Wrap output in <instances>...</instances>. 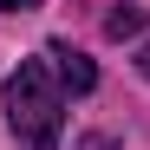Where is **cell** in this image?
<instances>
[{
	"label": "cell",
	"mask_w": 150,
	"mask_h": 150,
	"mask_svg": "<svg viewBox=\"0 0 150 150\" xmlns=\"http://www.w3.org/2000/svg\"><path fill=\"white\" fill-rule=\"evenodd\" d=\"M59 117H65V85L52 79L46 59H20L7 72V124L26 150H59Z\"/></svg>",
	"instance_id": "1"
},
{
	"label": "cell",
	"mask_w": 150,
	"mask_h": 150,
	"mask_svg": "<svg viewBox=\"0 0 150 150\" xmlns=\"http://www.w3.org/2000/svg\"><path fill=\"white\" fill-rule=\"evenodd\" d=\"M46 59H52V79H59L65 91H79V98H85V91L98 85V65H91L85 52H72L65 39H52V46H46Z\"/></svg>",
	"instance_id": "2"
},
{
	"label": "cell",
	"mask_w": 150,
	"mask_h": 150,
	"mask_svg": "<svg viewBox=\"0 0 150 150\" xmlns=\"http://www.w3.org/2000/svg\"><path fill=\"white\" fill-rule=\"evenodd\" d=\"M105 33H111V39H131V33H144V7H124V13H111V20H105Z\"/></svg>",
	"instance_id": "3"
},
{
	"label": "cell",
	"mask_w": 150,
	"mask_h": 150,
	"mask_svg": "<svg viewBox=\"0 0 150 150\" xmlns=\"http://www.w3.org/2000/svg\"><path fill=\"white\" fill-rule=\"evenodd\" d=\"M39 0H0V13H33Z\"/></svg>",
	"instance_id": "4"
},
{
	"label": "cell",
	"mask_w": 150,
	"mask_h": 150,
	"mask_svg": "<svg viewBox=\"0 0 150 150\" xmlns=\"http://www.w3.org/2000/svg\"><path fill=\"white\" fill-rule=\"evenodd\" d=\"M137 72H144V79H150V46H144V59H137Z\"/></svg>",
	"instance_id": "5"
}]
</instances>
